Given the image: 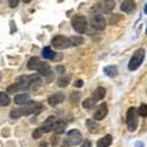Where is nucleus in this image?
I'll return each instance as SVG.
<instances>
[{
	"instance_id": "f257e3e1",
	"label": "nucleus",
	"mask_w": 147,
	"mask_h": 147,
	"mask_svg": "<svg viewBox=\"0 0 147 147\" xmlns=\"http://www.w3.org/2000/svg\"><path fill=\"white\" fill-rule=\"evenodd\" d=\"M137 124H139V112L136 110V108L130 107L126 113V125L129 131H135Z\"/></svg>"
},
{
	"instance_id": "f03ea898",
	"label": "nucleus",
	"mask_w": 147,
	"mask_h": 147,
	"mask_svg": "<svg viewBox=\"0 0 147 147\" xmlns=\"http://www.w3.org/2000/svg\"><path fill=\"white\" fill-rule=\"evenodd\" d=\"M145 59V49H137L135 50V53L132 54V57L130 59V61H129V70L130 71H134L136 70V69H139V66L142 64V61H144Z\"/></svg>"
},
{
	"instance_id": "7ed1b4c3",
	"label": "nucleus",
	"mask_w": 147,
	"mask_h": 147,
	"mask_svg": "<svg viewBox=\"0 0 147 147\" xmlns=\"http://www.w3.org/2000/svg\"><path fill=\"white\" fill-rule=\"evenodd\" d=\"M43 109L42 104L37 102H27L24 104V107H21V114L22 115H31V114H39V112Z\"/></svg>"
},
{
	"instance_id": "20e7f679",
	"label": "nucleus",
	"mask_w": 147,
	"mask_h": 147,
	"mask_svg": "<svg viewBox=\"0 0 147 147\" xmlns=\"http://www.w3.org/2000/svg\"><path fill=\"white\" fill-rule=\"evenodd\" d=\"M71 26L72 28L75 30L77 33H84L87 28V20L86 17L81 16V15H76L72 17V21H71Z\"/></svg>"
},
{
	"instance_id": "39448f33",
	"label": "nucleus",
	"mask_w": 147,
	"mask_h": 147,
	"mask_svg": "<svg viewBox=\"0 0 147 147\" xmlns=\"http://www.w3.org/2000/svg\"><path fill=\"white\" fill-rule=\"evenodd\" d=\"M66 144L69 146H76L80 145V142H82V135L79 130L74 129V130H70L66 135Z\"/></svg>"
},
{
	"instance_id": "423d86ee",
	"label": "nucleus",
	"mask_w": 147,
	"mask_h": 147,
	"mask_svg": "<svg viewBox=\"0 0 147 147\" xmlns=\"http://www.w3.org/2000/svg\"><path fill=\"white\" fill-rule=\"evenodd\" d=\"M91 26L98 31H103L107 26V22H105V18L102 15L94 13V15L91 16Z\"/></svg>"
},
{
	"instance_id": "0eeeda50",
	"label": "nucleus",
	"mask_w": 147,
	"mask_h": 147,
	"mask_svg": "<svg viewBox=\"0 0 147 147\" xmlns=\"http://www.w3.org/2000/svg\"><path fill=\"white\" fill-rule=\"evenodd\" d=\"M52 45L57 49H65L70 47V39L64 36H57L52 39Z\"/></svg>"
},
{
	"instance_id": "6e6552de",
	"label": "nucleus",
	"mask_w": 147,
	"mask_h": 147,
	"mask_svg": "<svg viewBox=\"0 0 147 147\" xmlns=\"http://www.w3.org/2000/svg\"><path fill=\"white\" fill-rule=\"evenodd\" d=\"M15 85L17 86L18 91H27L31 90V76H20L16 80Z\"/></svg>"
},
{
	"instance_id": "1a4fd4ad",
	"label": "nucleus",
	"mask_w": 147,
	"mask_h": 147,
	"mask_svg": "<svg viewBox=\"0 0 147 147\" xmlns=\"http://www.w3.org/2000/svg\"><path fill=\"white\" fill-rule=\"evenodd\" d=\"M108 114V108L105 104H100L99 107L97 108V110L94 112L93 114V119L94 120H103V119L107 117Z\"/></svg>"
},
{
	"instance_id": "9d476101",
	"label": "nucleus",
	"mask_w": 147,
	"mask_h": 147,
	"mask_svg": "<svg viewBox=\"0 0 147 147\" xmlns=\"http://www.w3.org/2000/svg\"><path fill=\"white\" fill-rule=\"evenodd\" d=\"M114 7H115V3H114L113 0H103V1L99 4V9H100V11L104 12V13H109V12H112Z\"/></svg>"
},
{
	"instance_id": "9b49d317",
	"label": "nucleus",
	"mask_w": 147,
	"mask_h": 147,
	"mask_svg": "<svg viewBox=\"0 0 147 147\" xmlns=\"http://www.w3.org/2000/svg\"><path fill=\"white\" fill-rule=\"evenodd\" d=\"M64 98H65L64 93L58 92V93H54L53 96H50V97L48 98V103H49V105H52V107H55V105L60 104L64 100Z\"/></svg>"
},
{
	"instance_id": "f8f14e48",
	"label": "nucleus",
	"mask_w": 147,
	"mask_h": 147,
	"mask_svg": "<svg viewBox=\"0 0 147 147\" xmlns=\"http://www.w3.org/2000/svg\"><path fill=\"white\" fill-rule=\"evenodd\" d=\"M54 124H55V118L54 117H48L47 119H45V121L43 123V125H42L40 129H42L43 132L45 134V132H49V131L53 130Z\"/></svg>"
},
{
	"instance_id": "ddd939ff",
	"label": "nucleus",
	"mask_w": 147,
	"mask_h": 147,
	"mask_svg": "<svg viewBox=\"0 0 147 147\" xmlns=\"http://www.w3.org/2000/svg\"><path fill=\"white\" fill-rule=\"evenodd\" d=\"M120 9L124 12H132L136 9V5L132 0H124V1L121 3Z\"/></svg>"
},
{
	"instance_id": "4468645a",
	"label": "nucleus",
	"mask_w": 147,
	"mask_h": 147,
	"mask_svg": "<svg viewBox=\"0 0 147 147\" xmlns=\"http://www.w3.org/2000/svg\"><path fill=\"white\" fill-rule=\"evenodd\" d=\"M65 129H66V124L64 121H61V120H58V121H55L53 130L57 135H61V134H64Z\"/></svg>"
},
{
	"instance_id": "2eb2a0df",
	"label": "nucleus",
	"mask_w": 147,
	"mask_h": 147,
	"mask_svg": "<svg viewBox=\"0 0 147 147\" xmlns=\"http://www.w3.org/2000/svg\"><path fill=\"white\" fill-rule=\"evenodd\" d=\"M40 60H39V58H37V57H33V58H31L28 63H27V67H28V70H38V67L40 65Z\"/></svg>"
},
{
	"instance_id": "dca6fc26",
	"label": "nucleus",
	"mask_w": 147,
	"mask_h": 147,
	"mask_svg": "<svg viewBox=\"0 0 147 147\" xmlns=\"http://www.w3.org/2000/svg\"><path fill=\"white\" fill-rule=\"evenodd\" d=\"M104 97H105V88H103V87H98V88L93 92V94H92L91 98H93L96 102H97V100H102Z\"/></svg>"
},
{
	"instance_id": "f3484780",
	"label": "nucleus",
	"mask_w": 147,
	"mask_h": 147,
	"mask_svg": "<svg viewBox=\"0 0 147 147\" xmlns=\"http://www.w3.org/2000/svg\"><path fill=\"white\" fill-rule=\"evenodd\" d=\"M28 98H30V96L27 93H20V94L15 96V99L13 100H15V103L17 105H24L28 102Z\"/></svg>"
},
{
	"instance_id": "a211bd4d",
	"label": "nucleus",
	"mask_w": 147,
	"mask_h": 147,
	"mask_svg": "<svg viewBox=\"0 0 147 147\" xmlns=\"http://www.w3.org/2000/svg\"><path fill=\"white\" fill-rule=\"evenodd\" d=\"M112 142H113L112 136H110V135H105L104 137H102V139H99L97 141V146L98 147H108V146L112 145Z\"/></svg>"
},
{
	"instance_id": "6ab92c4d",
	"label": "nucleus",
	"mask_w": 147,
	"mask_h": 147,
	"mask_svg": "<svg viewBox=\"0 0 147 147\" xmlns=\"http://www.w3.org/2000/svg\"><path fill=\"white\" fill-rule=\"evenodd\" d=\"M38 72L42 76H49L50 74H52V69H50L49 64L47 63H42L38 67Z\"/></svg>"
},
{
	"instance_id": "aec40b11",
	"label": "nucleus",
	"mask_w": 147,
	"mask_h": 147,
	"mask_svg": "<svg viewBox=\"0 0 147 147\" xmlns=\"http://www.w3.org/2000/svg\"><path fill=\"white\" fill-rule=\"evenodd\" d=\"M104 74H107V76L109 77H115L118 75V67L114 66V65H108L103 69Z\"/></svg>"
},
{
	"instance_id": "412c9836",
	"label": "nucleus",
	"mask_w": 147,
	"mask_h": 147,
	"mask_svg": "<svg viewBox=\"0 0 147 147\" xmlns=\"http://www.w3.org/2000/svg\"><path fill=\"white\" fill-rule=\"evenodd\" d=\"M40 84H42V80L37 75L31 76V90H37L40 86Z\"/></svg>"
},
{
	"instance_id": "4be33fe9",
	"label": "nucleus",
	"mask_w": 147,
	"mask_h": 147,
	"mask_svg": "<svg viewBox=\"0 0 147 147\" xmlns=\"http://www.w3.org/2000/svg\"><path fill=\"white\" fill-rule=\"evenodd\" d=\"M70 84V76L69 75H63L58 79V86L59 87H66Z\"/></svg>"
},
{
	"instance_id": "5701e85b",
	"label": "nucleus",
	"mask_w": 147,
	"mask_h": 147,
	"mask_svg": "<svg viewBox=\"0 0 147 147\" xmlns=\"http://www.w3.org/2000/svg\"><path fill=\"white\" fill-rule=\"evenodd\" d=\"M86 125H87V129H88L92 134H96V132L98 131V129H99L97 124L93 123L91 119H87V120H86Z\"/></svg>"
},
{
	"instance_id": "b1692460",
	"label": "nucleus",
	"mask_w": 147,
	"mask_h": 147,
	"mask_svg": "<svg viewBox=\"0 0 147 147\" xmlns=\"http://www.w3.org/2000/svg\"><path fill=\"white\" fill-rule=\"evenodd\" d=\"M42 55H43V58H44V59H54V58H55V53H54L50 48H48V47L43 48V50H42Z\"/></svg>"
},
{
	"instance_id": "393cba45",
	"label": "nucleus",
	"mask_w": 147,
	"mask_h": 147,
	"mask_svg": "<svg viewBox=\"0 0 147 147\" xmlns=\"http://www.w3.org/2000/svg\"><path fill=\"white\" fill-rule=\"evenodd\" d=\"M0 104H1V107H6L10 104V98L5 92H0Z\"/></svg>"
},
{
	"instance_id": "a878e982",
	"label": "nucleus",
	"mask_w": 147,
	"mask_h": 147,
	"mask_svg": "<svg viewBox=\"0 0 147 147\" xmlns=\"http://www.w3.org/2000/svg\"><path fill=\"white\" fill-rule=\"evenodd\" d=\"M70 45L72 47H77V45H81L84 43V38H81V37H77V36H74V37H70Z\"/></svg>"
},
{
	"instance_id": "bb28decb",
	"label": "nucleus",
	"mask_w": 147,
	"mask_h": 147,
	"mask_svg": "<svg viewBox=\"0 0 147 147\" xmlns=\"http://www.w3.org/2000/svg\"><path fill=\"white\" fill-rule=\"evenodd\" d=\"M94 102H96V100L93 98H87V99H85L84 102H82V107L86 108V109L92 108L94 105Z\"/></svg>"
},
{
	"instance_id": "cd10ccee",
	"label": "nucleus",
	"mask_w": 147,
	"mask_h": 147,
	"mask_svg": "<svg viewBox=\"0 0 147 147\" xmlns=\"http://www.w3.org/2000/svg\"><path fill=\"white\" fill-rule=\"evenodd\" d=\"M139 115H141V117H147V104H141L140 107H139Z\"/></svg>"
},
{
	"instance_id": "c85d7f7f",
	"label": "nucleus",
	"mask_w": 147,
	"mask_h": 147,
	"mask_svg": "<svg viewBox=\"0 0 147 147\" xmlns=\"http://www.w3.org/2000/svg\"><path fill=\"white\" fill-rule=\"evenodd\" d=\"M21 115H22V114H21L20 108H18V109H12L11 112H10V118L11 119H18Z\"/></svg>"
},
{
	"instance_id": "c756f323",
	"label": "nucleus",
	"mask_w": 147,
	"mask_h": 147,
	"mask_svg": "<svg viewBox=\"0 0 147 147\" xmlns=\"http://www.w3.org/2000/svg\"><path fill=\"white\" fill-rule=\"evenodd\" d=\"M42 135H43V130H42V129H36V130L33 131V134H32V137L37 140V139H40Z\"/></svg>"
},
{
	"instance_id": "7c9ffc66",
	"label": "nucleus",
	"mask_w": 147,
	"mask_h": 147,
	"mask_svg": "<svg viewBox=\"0 0 147 147\" xmlns=\"http://www.w3.org/2000/svg\"><path fill=\"white\" fill-rule=\"evenodd\" d=\"M7 92H9V93H15V92H18L17 86H16L15 84L11 85V86H9V87H7Z\"/></svg>"
},
{
	"instance_id": "2f4dec72",
	"label": "nucleus",
	"mask_w": 147,
	"mask_h": 147,
	"mask_svg": "<svg viewBox=\"0 0 147 147\" xmlns=\"http://www.w3.org/2000/svg\"><path fill=\"white\" fill-rule=\"evenodd\" d=\"M18 1L20 0H9V5H10V7H16L18 5Z\"/></svg>"
},
{
	"instance_id": "473e14b6",
	"label": "nucleus",
	"mask_w": 147,
	"mask_h": 147,
	"mask_svg": "<svg viewBox=\"0 0 147 147\" xmlns=\"http://www.w3.org/2000/svg\"><path fill=\"white\" fill-rule=\"evenodd\" d=\"M55 70H57V72H58V74H61V75H63V74L65 72V67H64V66H60V65H58Z\"/></svg>"
},
{
	"instance_id": "72a5a7b5",
	"label": "nucleus",
	"mask_w": 147,
	"mask_h": 147,
	"mask_svg": "<svg viewBox=\"0 0 147 147\" xmlns=\"http://www.w3.org/2000/svg\"><path fill=\"white\" fill-rule=\"evenodd\" d=\"M81 147H91V141L90 140H84L81 144Z\"/></svg>"
},
{
	"instance_id": "f704fd0d",
	"label": "nucleus",
	"mask_w": 147,
	"mask_h": 147,
	"mask_svg": "<svg viewBox=\"0 0 147 147\" xmlns=\"http://www.w3.org/2000/svg\"><path fill=\"white\" fill-rule=\"evenodd\" d=\"M74 86H75V87H79V88H80V87L84 86V81H82V80H77L75 84H74Z\"/></svg>"
},
{
	"instance_id": "c9c22d12",
	"label": "nucleus",
	"mask_w": 147,
	"mask_h": 147,
	"mask_svg": "<svg viewBox=\"0 0 147 147\" xmlns=\"http://www.w3.org/2000/svg\"><path fill=\"white\" fill-rule=\"evenodd\" d=\"M58 145V137H52V146Z\"/></svg>"
},
{
	"instance_id": "e433bc0d",
	"label": "nucleus",
	"mask_w": 147,
	"mask_h": 147,
	"mask_svg": "<svg viewBox=\"0 0 147 147\" xmlns=\"http://www.w3.org/2000/svg\"><path fill=\"white\" fill-rule=\"evenodd\" d=\"M22 1H24V3H26V4H28V3L31 1V0H22Z\"/></svg>"
},
{
	"instance_id": "4c0bfd02",
	"label": "nucleus",
	"mask_w": 147,
	"mask_h": 147,
	"mask_svg": "<svg viewBox=\"0 0 147 147\" xmlns=\"http://www.w3.org/2000/svg\"><path fill=\"white\" fill-rule=\"evenodd\" d=\"M145 13H147V4H146V6H145Z\"/></svg>"
},
{
	"instance_id": "58836bf2",
	"label": "nucleus",
	"mask_w": 147,
	"mask_h": 147,
	"mask_svg": "<svg viewBox=\"0 0 147 147\" xmlns=\"http://www.w3.org/2000/svg\"><path fill=\"white\" fill-rule=\"evenodd\" d=\"M63 147H69V145L66 144V142H65V146H63Z\"/></svg>"
},
{
	"instance_id": "ea45409f",
	"label": "nucleus",
	"mask_w": 147,
	"mask_h": 147,
	"mask_svg": "<svg viewBox=\"0 0 147 147\" xmlns=\"http://www.w3.org/2000/svg\"><path fill=\"white\" fill-rule=\"evenodd\" d=\"M146 34H147V28H146Z\"/></svg>"
},
{
	"instance_id": "a19ab883",
	"label": "nucleus",
	"mask_w": 147,
	"mask_h": 147,
	"mask_svg": "<svg viewBox=\"0 0 147 147\" xmlns=\"http://www.w3.org/2000/svg\"><path fill=\"white\" fill-rule=\"evenodd\" d=\"M140 147H144V146H140Z\"/></svg>"
}]
</instances>
